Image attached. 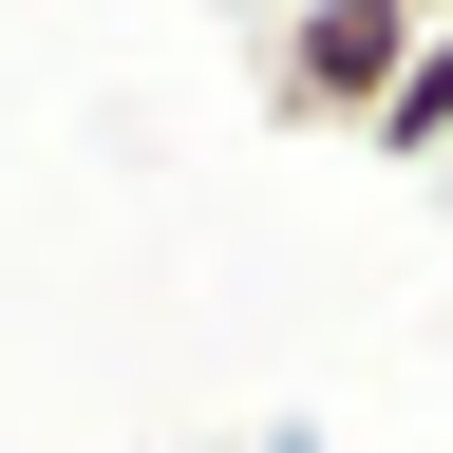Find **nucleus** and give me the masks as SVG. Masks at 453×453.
Instances as JSON below:
<instances>
[{"label":"nucleus","instance_id":"f03ea898","mask_svg":"<svg viewBox=\"0 0 453 453\" xmlns=\"http://www.w3.org/2000/svg\"><path fill=\"white\" fill-rule=\"evenodd\" d=\"M359 151H396V170H453V19L396 57V95H378V133H359Z\"/></svg>","mask_w":453,"mask_h":453},{"label":"nucleus","instance_id":"f257e3e1","mask_svg":"<svg viewBox=\"0 0 453 453\" xmlns=\"http://www.w3.org/2000/svg\"><path fill=\"white\" fill-rule=\"evenodd\" d=\"M396 57H416L396 0H283V19H265V113H283V133H378Z\"/></svg>","mask_w":453,"mask_h":453}]
</instances>
